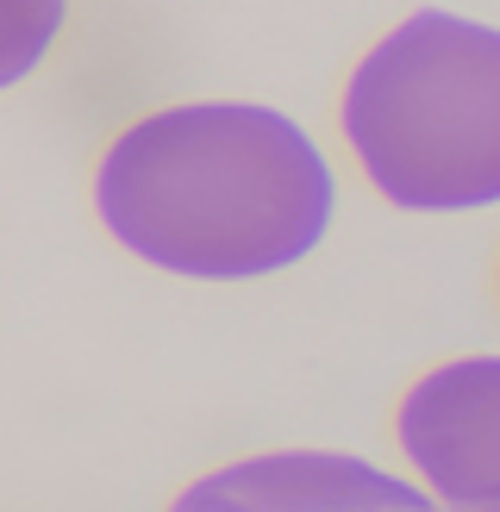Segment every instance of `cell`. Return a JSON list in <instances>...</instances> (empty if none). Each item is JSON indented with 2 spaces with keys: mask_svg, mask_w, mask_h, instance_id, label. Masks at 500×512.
Returning <instances> with one entry per match:
<instances>
[{
  "mask_svg": "<svg viewBox=\"0 0 500 512\" xmlns=\"http://www.w3.org/2000/svg\"><path fill=\"white\" fill-rule=\"evenodd\" d=\"M69 32V0H0V94L32 82Z\"/></svg>",
  "mask_w": 500,
  "mask_h": 512,
  "instance_id": "cell-5",
  "label": "cell"
},
{
  "mask_svg": "<svg viewBox=\"0 0 500 512\" xmlns=\"http://www.w3.org/2000/svg\"><path fill=\"white\" fill-rule=\"evenodd\" d=\"M94 219L182 281H263L325 244L338 182L307 125L257 100H169L125 119L94 163Z\"/></svg>",
  "mask_w": 500,
  "mask_h": 512,
  "instance_id": "cell-1",
  "label": "cell"
},
{
  "mask_svg": "<svg viewBox=\"0 0 500 512\" xmlns=\"http://www.w3.org/2000/svg\"><path fill=\"white\" fill-rule=\"evenodd\" d=\"M338 125L363 182L394 207H500V25L407 13L350 63Z\"/></svg>",
  "mask_w": 500,
  "mask_h": 512,
  "instance_id": "cell-2",
  "label": "cell"
},
{
  "mask_svg": "<svg viewBox=\"0 0 500 512\" xmlns=\"http://www.w3.org/2000/svg\"><path fill=\"white\" fill-rule=\"evenodd\" d=\"M175 506H400L419 512L432 506L425 488H407L400 475H382L357 463V456H325V450H269V456H244L213 475H200L194 488L175 494Z\"/></svg>",
  "mask_w": 500,
  "mask_h": 512,
  "instance_id": "cell-4",
  "label": "cell"
},
{
  "mask_svg": "<svg viewBox=\"0 0 500 512\" xmlns=\"http://www.w3.org/2000/svg\"><path fill=\"white\" fill-rule=\"evenodd\" d=\"M394 444L432 500L500 512V350L425 369L394 406Z\"/></svg>",
  "mask_w": 500,
  "mask_h": 512,
  "instance_id": "cell-3",
  "label": "cell"
}]
</instances>
